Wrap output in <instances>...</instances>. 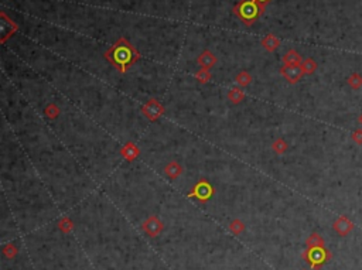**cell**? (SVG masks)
<instances>
[{
	"label": "cell",
	"instance_id": "cell-1",
	"mask_svg": "<svg viewBox=\"0 0 362 270\" xmlns=\"http://www.w3.org/2000/svg\"><path fill=\"white\" fill-rule=\"evenodd\" d=\"M105 58L120 74H126L130 70V67L135 65L139 61L140 54L138 53V50L133 47L126 38L122 37L106 51Z\"/></svg>",
	"mask_w": 362,
	"mask_h": 270
},
{
	"label": "cell",
	"instance_id": "cell-2",
	"mask_svg": "<svg viewBox=\"0 0 362 270\" xmlns=\"http://www.w3.org/2000/svg\"><path fill=\"white\" fill-rule=\"evenodd\" d=\"M263 10L265 7L257 4L255 0H241L234 9L235 14L245 24L255 23L260 17V14L263 13Z\"/></svg>",
	"mask_w": 362,
	"mask_h": 270
},
{
	"label": "cell",
	"instance_id": "cell-3",
	"mask_svg": "<svg viewBox=\"0 0 362 270\" xmlns=\"http://www.w3.org/2000/svg\"><path fill=\"white\" fill-rule=\"evenodd\" d=\"M303 259L313 270H318L333 258V253L326 246L307 247L303 252Z\"/></svg>",
	"mask_w": 362,
	"mask_h": 270
},
{
	"label": "cell",
	"instance_id": "cell-4",
	"mask_svg": "<svg viewBox=\"0 0 362 270\" xmlns=\"http://www.w3.org/2000/svg\"><path fill=\"white\" fill-rule=\"evenodd\" d=\"M214 194H215V188L212 187V184L208 180L201 178L190 189L188 198H195L199 202H207V201H210L214 197Z\"/></svg>",
	"mask_w": 362,
	"mask_h": 270
},
{
	"label": "cell",
	"instance_id": "cell-5",
	"mask_svg": "<svg viewBox=\"0 0 362 270\" xmlns=\"http://www.w3.org/2000/svg\"><path fill=\"white\" fill-rule=\"evenodd\" d=\"M141 113L150 122H157L164 115V106L157 99L150 98V99H147V102L144 105L141 106Z\"/></svg>",
	"mask_w": 362,
	"mask_h": 270
},
{
	"label": "cell",
	"instance_id": "cell-6",
	"mask_svg": "<svg viewBox=\"0 0 362 270\" xmlns=\"http://www.w3.org/2000/svg\"><path fill=\"white\" fill-rule=\"evenodd\" d=\"M141 228H143L144 234H147L150 238H156V236H159L162 232H163L164 223L162 222V219H160L159 216L150 215V216L143 222Z\"/></svg>",
	"mask_w": 362,
	"mask_h": 270
},
{
	"label": "cell",
	"instance_id": "cell-7",
	"mask_svg": "<svg viewBox=\"0 0 362 270\" xmlns=\"http://www.w3.org/2000/svg\"><path fill=\"white\" fill-rule=\"evenodd\" d=\"M280 74L286 78L289 83H297L304 75L302 65H283L280 68Z\"/></svg>",
	"mask_w": 362,
	"mask_h": 270
},
{
	"label": "cell",
	"instance_id": "cell-8",
	"mask_svg": "<svg viewBox=\"0 0 362 270\" xmlns=\"http://www.w3.org/2000/svg\"><path fill=\"white\" fill-rule=\"evenodd\" d=\"M333 229H334L339 236H347L351 231L354 229V222L351 221L348 216L341 215L338 219L333 223Z\"/></svg>",
	"mask_w": 362,
	"mask_h": 270
},
{
	"label": "cell",
	"instance_id": "cell-9",
	"mask_svg": "<svg viewBox=\"0 0 362 270\" xmlns=\"http://www.w3.org/2000/svg\"><path fill=\"white\" fill-rule=\"evenodd\" d=\"M120 156L122 159H125L126 162H135L139 156H140V149L136 143L133 141H128L123 144V147L120 149Z\"/></svg>",
	"mask_w": 362,
	"mask_h": 270
},
{
	"label": "cell",
	"instance_id": "cell-10",
	"mask_svg": "<svg viewBox=\"0 0 362 270\" xmlns=\"http://www.w3.org/2000/svg\"><path fill=\"white\" fill-rule=\"evenodd\" d=\"M197 62H198V65L201 68L210 70V68H212L217 64V57L211 51L205 50L204 53H201V55L197 58Z\"/></svg>",
	"mask_w": 362,
	"mask_h": 270
},
{
	"label": "cell",
	"instance_id": "cell-11",
	"mask_svg": "<svg viewBox=\"0 0 362 270\" xmlns=\"http://www.w3.org/2000/svg\"><path fill=\"white\" fill-rule=\"evenodd\" d=\"M183 171H184V168L178 164L175 160L170 162V163H167L166 167H164V173H166V176L168 177V178H171V180L178 178V177L183 174Z\"/></svg>",
	"mask_w": 362,
	"mask_h": 270
},
{
	"label": "cell",
	"instance_id": "cell-12",
	"mask_svg": "<svg viewBox=\"0 0 362 270\" xmlns=\"http://www.w3.org/2000/svg\"><path fill=\"white\" fill-rule=\"evenodd\" d=\"M283 62H284V65H302V55L297 51L290 50L283 57Z\"/></svg>",
	"mask_w": 362,
	"mask_h": 270
},
{
	"label": "cell",
	"instance_id": "cell-13",
	"mask_svg": "<svg viewBox=\"0 0 362 270\" xmlns=\"http://www.w3.org/2000/svg\"><path fill=\"white\" fill-rule=\"evenodd\" d=\"M262 46L266 48L268 51H275V50H278V47L280 46V41H279V38L278 37H275L273 34H268L263 40H262Z\"/></svg>",
	"mask_w": 362,
	"mask_h": 270
},
{
	"label": "cell",
	"instance_id": "cell-14",
	"mask_svg": "<svg viewBox=\"0 0 362 270\" xmlns=\"http://www.w3.org/2000/svg\"><path fill=\"white\" fill-rule=\"evenodd\" d=\"M306 245L307 247H318V246H326V242H324V238L317 234V232H313L311 235L307 238L306 241Z\"/></svg>",
	"mask_w": 362,
	"mask_h": 270
},
{
	"label": "cell",
	"instance_id": "cell-15",
	"mask_svg": "<svg viewBox=\"0 0 362 270\" xmlns=\"http://www.w3.org/2000/svg\"><path fill=\"white\" fill-rule=\"evenodd\" d=\"M245 98H246L245 92H244L241 88H232V89H229V92H228V99H229L232 104H241Z\"/></svg>",
	"mask_w": 362,
	"mask_h": 270
},
{
	"label": "cell",
	"instance_id": "cell-16",
	"mask_svg": "<svg viewBox=\"0 0 362 270\" xmlns=\"http://www.w3.org/2000/svg\"><path fill=\"white\" fill-rule=\"evenodd\" d=\"M287 149H289V144L283 137H278L276 140L272 143V150L276 154H284L287 152Z\"/></svg>",
	"mask_w": 362,
	"mask_h": 270
},
{
	"label": "cell",
	"instance_id": "cell-17",
	"mask_svg": "<svg viewBox=\"0 0 362 270\" xmlns=\"http://www.w3.org/2000/svg\"><path fill=\"white\" fill-rule=\"evenodd\" d=\"M57 226H58V229L61 232L68 234V232H71L74 229V222H72V219L68 218V216H62V218H59V221L57 222Z\"/></svg>",
	"mask_w": 362,
	"mask_h": 270
},
{
	"label": "cell",
	"instance_id": "cell-18",
	"mask_svg": "<svg viewBox=\"0 0 362 270\" xmlns=\"http://www.w3.org/2000/svg\"><path fill=\"white\" fill-rule=\"evenodd\" d=\"M59 113H61V109H59L58 106L56 105L54 102H50V104L44 108V115H46L48 119H51V120L58 118Z\"/></svg>",
	"mask_w": 362,
	"mask_h": 270
},
{
	"label": "cell",
	"instance_id": "cell-19",
	"mask_svg": "<svg viewBox=\"0 0 362 270\" xmlns=\"http://www.w3.org/2000/svg\"><path fill=\"white\" fill-rule=\"evenodd\" d=\"M235 82L238 83L239 86H248L249 83L252 82V75L249 72H246V71H241L235 77Z\"/></svg>",
	"mask_w": 362,
	"mask_h": 270
},
{
	"label": "cell",
	"instance_id": "cell-20",
	"mask_svg": "<svg viewBox=\"0 0 362 270\" xmlns=\"http://www.w3.org/2000/svg\"><path fill=\"white\" fill-rule=\"evenodd\" d=\"M245 228H246L245 223L242 222L241 219H238V218H236V219H232L231 223H229V231H231V232L236 236L241 235V234L245 231Z\"/></svg>",
	"mask_w": 362,
	"mask_h": 270
},
{
	"label": "cell",
	"instance_id": "cell-21",
	"mask_svg": "<svg viewBox=\"0 0 362 270\" xmlns=\"http://www.w3.org/2000/svg\"><path fill=\"white\" fill-rule=\"evenodd\" d=\"M302 68H303L304 71V75H311V74H314L315 70H317V64H315L314 59L307 58L302 62Z\"/></svg>",
	"mask_w": 362,
	"mask_h": 270
},
{
	"label": "cell",
	"instance_id": "cell-22",
	"mask_svg": "<svg viewBox=\"0 0 362 270\" xmlns=\"http://www.w3.org/2000/svg\"><path fill=\"white\" fill-rule=\"evenodd\" d=\"M1 252H3V255L7 259H14L17 256V253H19V249H17V246L14 243L10 242V243H7L6 246L1 249Z\"/></svg>",
	"mask_w": 362,
	"mask_h": 270
},
{
	"label": "cell",
	"instance_id": "cell-23",
	"mask_svg": "<svg viewBox=\"0 0 362 270\" xmlns=\"http://www.w3.org/2000/svg\"><path fill=\"white\" fill-rule=\"evenodd\" d=\"M347 82L350 85L352 89H360L362 86V77L360 74H351L350 77H348V80H347Z\"/></svg>",
	"mask_w": 362,
	"mask_h": 270
},
{
	"label": "cell",
	"instance_id": "cell-24",
	"mask_svg": "<svg viewBox=\"0 0 362 270\" xmlns=\"http://www.w3.org/2000/svg\"><path fill=\"white\" fill-rule=\"evenodd\" d=\"M195 80L199 83H207L210 82L211 80V72L210 70H205V68H201L199 71L195 72Z\"/></svg>",
	"mask_w": 362,
	"mask_h": 270
},
{
	"label": "cell",
	"instance_id": "cell-25",
	"mask_svg": "<svg viewBox=\"0 0 362 270\" xmlns=\"http://www.w3.org/2000/svg\"><path fill=\"white\" fill-rule=\"evenodd\" d=\"M352 140L355 141L357 144H362V129L355 130L352 133Z\"/></svg>",
	"mask_w": 362,
	"mask_h": 270
},
{
	"label": "cell",
	"instance_id": "cell-26",
	"mask_svg": "<svg viewBox=\"0 0 362 270\" xmlns=\"http://www.w3.org/2000/svg\"><path fill=\"white\" fill-rule=\"evenodd\" d=\"M255 1H256L257 4H260L262 7H265V6L268 4V3H269V1H270V0H255Z\"/></svg>",
	"mask_w": 362,
	"mask_h": 270
},
{
	"label": "cell",
	"instance_id": "cell-27",
	"mask_svg": "<svg viewBox=\"0 0 362 270\" xmlns=\"http://www.w3.org/2000/svg\"><path fill=\"white\" fill-rule=\"evenodd\" d=\"M358 122H360V125L362 126V113H361V116H360V119H358Z\"/></svg>",
	"mask_w": 362,
	"mask_h": 270
}]
</instances>
